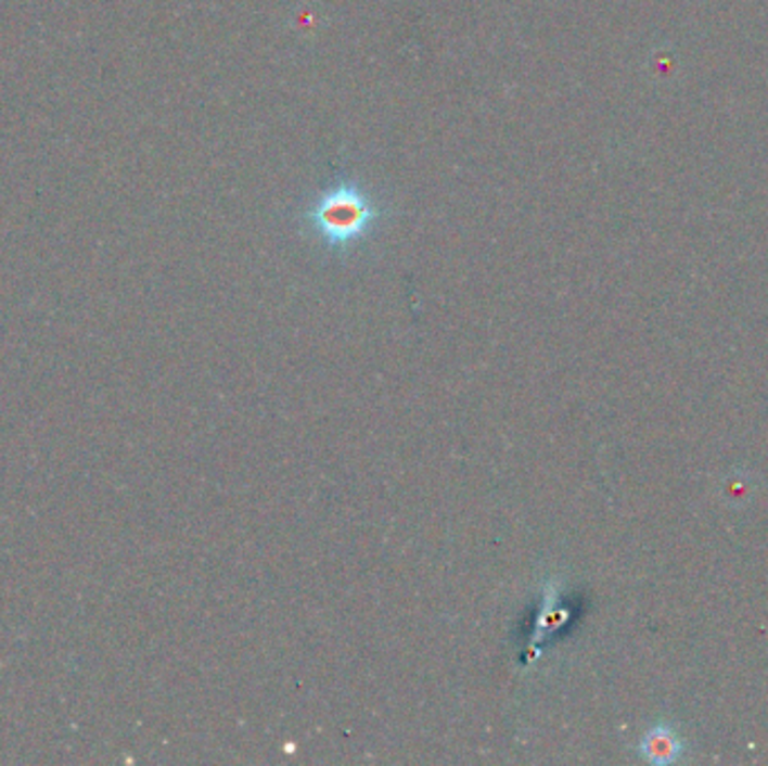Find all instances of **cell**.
<instances>
[{
  "instance_id": "cell-1",
  "label": "cell",
  "mask_w": 768,
  "mask_h": 766,
  "mask_svg": "<svg viewBox=\"0 0 768 766\" xmlns=\"http://www.w3.org/2000/svg\"><path fill=\"white\" fill-rule=\"evenodd\" d=\"M308 222L312 232L329 247H348L362 241L377 220V205L358 184H337L319 199Z\"/></svg>"
},
{
  "instance_id": "cell-2",
  "label": "cell",
  "mask_w": 768,
  "mask_h": 766,
  "mask_svg": "<svg viewBox=\"0 0 768 766\" xmlns=\"http://www.w3.org/2000/svg\"><path fill=\"white\" fill-rule=\"evenodd\" d=\"M683 749H686V744H683V738L679 736V730L667 722H661V724L652 726L650 730H645V736L640 738V742L636 746L640 757L650 764H656V766L677 762L683 755Z\"/></svg>"
}]
</instances>
